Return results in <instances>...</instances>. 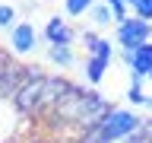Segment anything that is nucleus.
Listing matches in <instances>:
<instances>
[{"label": "nucleus", "instance_id": "1", "mask_svg": "<svg viewBox=\"0 0 152 143\" xmlns=\"http://www.w3.org/2000/svg\"><path fill=\"white\" fill-rule=\"evenodd\" d=\"M142 121L146 118L140 111L127 108V105H111L102 121L95 124V127H89L76 143H124L142 127Z\"/></svg>", "mask_w": 152, "mask_h": 143}, {"label": "nucleus", "instance_id": "2", "mask_svg": "<svg viewBox=\"0 0 152 143\" xmlns=\"http://www.w3.org/2000/svg\"><path fill=\"white\" fill-rule=\"evenodd\" d=\"M48 86H51V73H45L41 67H26V80L19 83L16 95H13V105L19 108L22 118L48 105Z\"/></svg>", "mask_w": 152, "mask_h": 143}, {"label": "nucleus", "instance_id": "3", "mask_svg": "<svg viewBox=\"0 0 152 143\" xmlns=\"http://www.w3.org/2000/svg\"><path fill=\"white\" fill-rule=\"evenodd\" d=\"M146 41H152V22H146V19L127 16L124 22L114 26V45L121 48V51H136Z\"/></svg>", "mask_w": 152, "mask_h": 143}, {"label": "nucleus", "instance_id": "4", "mask_svg": "<svg viewBox=\"0 0 152 143\" xmlns=\"http://www.w3.org/2000/svg\"><path fill=\"white\" fill-rule=\"evenodd\" d=\"M45 41H48V48H73L76 45V29L70 26L64 16H48Z\"/></svg>", "mask_w": 152, "mask_h": 143}, {"label": "nucleus", "instance_id": "5", "mask_svg": "<svg viewBox=\"0 0 152 143\" xmlns=\"http://www.w3.org/2000/svg\"><path fill=\"white\" fill-rule=\"evenodd\" d=\"M22 80H26V67L16 64V60H10L3 54L0 57V99H13Z\"/></svg>", "mask_w": 152, "mask_h": 143}, {"label": "nucleus", "instance_id": "6", "mask_svg": "<svg viewBox=\"0 0 152 143\" xmlns=\"http://www.w3.org/2000/svg\"><path fill=\"white\" fill-rule=\"evenodd\" d=\"M38 48V29L32 22H16L10 29V51L13 54H32Z\"/></svg>", "mask_w": 152, "mask_h": 143}, {"label": "nucleus", "instance_id": "7", "mask_svg": "<svg viewBox=\"0 0 152 143\" xmlns=\"http://www.w3.org/2000/svg\"><path fill=\"white\" fill-rule=\"evenodd\" d=\"M22 124V114L13 105V99H0V143H13Z\"/></svg>", "mask_w": 152, "mask_h": 143}, {"label": "nucleus", "instance_id": "8", "mask_svg": "<svg viewBox=\"0 0 152 143\" xmlns=\"http://www.w3.org/2000/svg\"><path fill=\"white\" fill-rule=\"evenodd\" d=\"M121 64L127 67L130 73L149 76V73H152V41L140 45L136 51H121Z\"/></svg>", "mask_w": 152, "mask_h": 143}, {"label": "nucleus", "instance_id": "9", "mask_svg": "<svg viewBox=\"0 0 152 143\" xmlns=\"http://www.w3.org/2000/svg\"><path fill=\"white\" fill-rule=\"evenodd\" d=\"M83 45H86V54L89 57H111L114 60V38H104L102 32H83Z\"/></svg>", "mask_w": 152, "mask_h": 143}, {"label": "nucleus", "instance_id": "10", "mask_svg": "<svg viewBox=\"0 0 152 143\" xmlns=\"http://www.w3.org/2000/svg\"><path fill=\"white\" fill-rule=\"evenodd\" d=\"M111 57H86V67H83V73H86V83L92 86H104V80H108V73H111Z\"/></svg>", "mask_w": 152, "mask_h": 143}, {"label": "nucleus", "instance_id": "11", "mask_svg": "<svg viewBox=\"0 0 152 143\" xmlns=\"http://www.w3.org/2000/svg\"><path fill=\"white\" fill-rule=\"evenodd\" d=\"M48 60H51V64L54 67H73L76 64V51L73 48H48Z\"/></svg>", "mask_w": 152, "mask_h": 143}, {"label": "nucleus", "instance_id": "12", "mask_svg": "<svg viewBox=\"0 0 152 143\" xmlns=\"http://www.w3.org/2000/svg\"><path fill=\"white\" fill-rule=\"evenodd\" d=\"M89 16H92V26H98V29L114 26V13L108 10V3H95V7L89 10Z\"/></svg>", "mask_w": 152, "mask_h": 143}, {"label": "nucleus", "instance_id": "13", "mask_svg": "<svg viewBox=\"0 0 152 143\" xmlns=\"http://www.w3.org/2000/svg\"><path fill=\"white\" fill-rule=\"evenodd\" d=\"M95 3H98V0H64V13L66 16H83V13H89Z\"/></svg>", "mask_w": 152, "mask_h": 143}, {"label": "nucleus", "instance_id": "14", "mask_svg": "<svg viewBox=\"0 0 152 143\" xmlns=\"http://www.w3.org/2000/svg\"><path fill=\"white\" fill-rule=\"evenodd\" d=\"M16 26V7L0 3V29H13Z\"/></svg>", "mask_w": 152, "mask_h": 143}, {"label": "nucleus", "instance_id": "15", "mask_svg": "<svg viewBox=\"0 0 152 143\" xmlns=\"http://www.w3.org/2000/svg\"><path fill=\"white\" fill-rule=\"evenodd\" d=\"M102 3H108V10L114 13V26L127 19V3H124V0H102Z\"/></svg>", "mask_w": 152, "mask_h": 143}, {"label": "nucleus", "instance_id": "16", "mask_svg": "<svg viewBox=\"0 0 152 143\" xmlns=\"http://www.w3.org/2000/svg\"><path fill=\"white\" fill-rule=\"evenodd\" d=\"M133 16L152 22V0H136V3H133Z\"/></svg>", "mask_w": 152, "mask_h": 143}, {"label": "nucleus", "instance_id": "17", "mask_svg": "<svg viewBox=\"0 0 152 143\" xmlns=\"http://www.w3.org/2000/svg\"><path fill=\"white\" fill-rule=\"evenodd\" d=\"M142 108H149V111H152V95H146V105H142Z\"/></svg>", "mask_w": 152, "mask_h": 143}, {"label": "nucleus", "instance_id": "18", "mask_svg": "<svg viewBox=\"0 0 152 143\" xmlns=\"http://www.w3.org/2000/svg\"><path fill=\"white\" fill-rule=\"evenodd\" d=\"M124 3H127V7H133V3H136V0H124Z\"/></svg>", "mask_w": 152, "mask_h": 143}, {"label": "nucleus", "instance_id": "19", "mask_svg": "<svg viewBox=\"0 0 152 143\" xmlns=\"http://www.w3.org/2000/svg\"><path fill=\"white\" fill-rule=\"evenodd\" d=\"M146 80H149V83H152V73H149V76H146Z\"/></svg>", "mask_w": 152, "mask_h": 143}, {"label": "nucleus", "instance_id": "20", "mask_svg": "<svg viewBox=\"0 0 152 143\" xmlns=\"http://www.w3.org/2000/svg\"><path fill=\"white\" fill-rule=\"evenodd\" d=\"M0 57H3V51H0Z\"/></svg>", "mask_w": 152, "mask_h": 143}, {"label": "nucleus", "instance_id": "21", "mask_svg": "<svg viewBox=\"0 0 152 143\" xmlns=\"http://www.w3.org/2000/svg\"><path fill=\"white\" fill-rule=\"evenodd\" d=\"M124 143H127V140H124Z\"/></svg>", "mask_w": 152, "mask_h": 143}]
</instances>
